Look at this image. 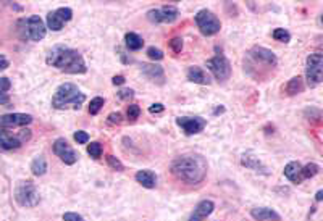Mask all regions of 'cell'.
Instances as JSON below:
<instances>
[{
	"mask_svg": "<svg viewBox=\"0 0 323 221\" xmlns=\"http://www.w3.org/2000/svg\"><path fill=\"white\" fill-rule=\"evenodd\" d=\"M173 176L186 184H201L207 176V162L197 153H188L173 160Z\"/></svg>",
	"mask_w": 323,
	"mask_h": 221,
	"instance_id": "1",
	"label": "cell"
},
{
	"mask_svg": "<svg viewBox=\"0 0 323 221\" xmlns=\"http://www.w3.org/2000/svg\"><path fill=\"white\" fill-rule=\"evenodd\" d=\"M45 61L50 66H55L68 74H84L88 71L86 61L78 50L70 49L66 45H55L49 50Z\"/></svg>",
	"mask_w": 323,
	"mask_h": 221,
	"instance_id": "2",
	"label": "cell"
},
{
	"mask_svg": "<svg viewBox=\"0 0 323 221\" xmlns=\"http://www.w3.org/2000/svg\"><path fill=\"white\" fill-rule=\"evenodd\" d=\"M86 95L79 91L78 86L73 83H63L57 87L55 95L52 99V107L57 110H63L68 105H73L76 110L81 109V105L84 104Z\"/></svg>",
	"mask_w": 323,
	"mask_h": 221,
	"instance_id": "3",
	"label": "cell"
},
{
	"mask_svg": "<svg viewBox=\"0 0 323 221\" xmlns=\"http://www.w3.org/2000/svg\"><path fill=\"white\" fill-rule=\"evenodd\" d=\"M15 199L24 208H33L40 202V195L33 181H19L15 187Z\"/></svg>",
	"mask_w": 323,
	"mask_h": 221,
	"instance_id": "4",
	"label": "cell"
},
{
	"mask_svg": "<svg viewBox=\"0 0 323 221\" xmlns=\"http://www.w3.org/2000/svg\"><path fill=\"white\" fill-rule=\"evenodd\" d=\"M19 24H23L21 28V37L23 39H29L33 42H39L45 37V33H47V26L44 24L42 18L38 17V15H33L26 19H21Z\"/></svg>",
	"mask_w": 323,
	"mask_h": 221,
	"instance_id": "5",
	"label": "cell"
},
{
	"mask_svg": "<svg viewBox=\"0 0 323 221\" xmlns=\"http://www.w3.org/2000/svg\"><path fill=\"white\" fill-rule=\"evenodd\" d=\"M305 78L307 86L317 87L323 81V55L315 52L310 54L305 60Z\"/></svg>",
	"mask_w": 323,
	"mask_h": 221,
	"instance_id": "6",
	"label": "cell"
},
{
	"mask_svg": "<svg viewBox=\"0 0 323 221\" xmlns=\"http://www.w3.org/2000/svg\"><path fill=\"white\" fill-rule=\"evenodd\" d=\"M196 24L204 36H215L220 33V29H222V23H220V19L217 18V15H213L207 8L199 10L197 12Z\"/></svg>",
	"mask_w": 323,
	"mask_h": 221,
	"instance_id": "7",
	"label": "cell"
},
{
	"mask_svg": "<svg viewBox=\"0 0 323 221\" xmlns=\"http://www.w3.org/2000/svg\"><path fill=\"white\" fill-rule=\"evenodd\" d=\"M206 66L210 71H212L215 79L220 81V83L228 81L229 76H231V63H229V60L223 54H217L213 58L207 60Z\"/></svg>",
	"mask_w": 323,
	"mask_h": 221,
	"instance_id": "8",
	"label": "cell"
},
{
	"mask_svg": "<svg viewBox=\"0 0 323 221\" xmlns=\"http://www.w3.org/2000/svg\"><path fill=\"white\" fill-rule=\"evenodd\" d=\"M178 17H179V12L176 7H173V5H163V7H160V8H152L147 12V19L155 24L175 23Z\"/></svg>",
	"mask_w": 323,
	"mask_h": 221,
	"instance_id": "9",
	"label": "cell"
},
{
	"mask_svg": "<svg viewBox=\"0 0 323 221\" xmlns=\"http://www.w3.org/2000/svg\"><path fill=\"white\" fill-rule=\"evenodd\" d=\"M176 125L181 128L186 136H194L206 129L207 121L201 116H179L176 118Z\"/></svg>",
	"mask_w": 323,
	"mask_h": 221,
	"instance_id": "10",
	"label": "cell"
},
{
	"mask_svg": "<svg viewBox=\"0 0 323 221\" xmlns=\"http://www.w3.org/2000/svg\"><path fill=\"white\" fill-rule=\"evenodd\" d=\"M54 153L57 155L65 165H75L78 162V153L75 152V148L66 142V139L60 137L54 142Z\"/></svg>",
	"mask_w": 323,
	"mask_h": 221,
	"instance_id": "11",
	"label": "cell"
},
{
	"mask_svg": "<svg viewBox=\"0 0 323 221\" xmlns=\"http://www.w3.org/2000/svg\"><path fill=\"white\" fill-rule=\"evenodd\" d=\"M29 123H33V116L28 115V113H8V115L0 116V128L2 129L28 126Z\"/></svg>",
	"mask_w": 323,
	"mask_h": 221,
	"instance_id": "12",
	"label": "cell"
},
{
	"mask_svg": "<svg viewBox=\"0 0 323 221\" xmlns=\"http://www.w3.org/2000/svg\"><path fill=\"white\" fill-rule=\"evenodd\" d=\"M139 70L141 73L146 76L149 81H152V83H155L158 86H163L167 81V76H165V71L160 65H155V63H141L139 65Z\"/></svg>",
	"mask_w": 323,
	"mask_h": 221,
	"instance_id": "13",
	"label": "cell"
},
{
	"mask_svg": "<svg viewBox=\"0 0 323 221\" xmlns=\"http://www.w3.org/2000/svg\"><path fill=\"white\" fill-rule=\"evenodd\" d=\"M249 56L255 61H262V63L268 65V66H275L278 63V58H276V55L271 52L270 49L266 47H254L252 50L249 52Z\"/></svg>",
	"mask_w": 323,
	"mask_h": 221,
	"instance_id": "14",
	"label": "cell"
},
{
	"mask_svg": "<svg viewBox=\"0 0 323 221\" xmlns=\"http://www.w3.org/2000/svg\"><path fill=\"white\" fill-rule=\"evenodd\" d=\"M215 210V203L212 202V200H201L196 208H194V212L191 213V217H189L188 221H204L207 217H210V215L213 213Z\"/></svg>",
	"mask_w": 323,
	"mask_h": 221,
	"instance_id": "15",
	"label": "cell"
},
{
	"mask_svg": "<svg viewBox=\"0 0 323 221\" xmlns=\"http://www.w3.org/2000/svg\"><path fill=\"white\" fill-rule=\"evenodd\" d=\"M23 146L21 139L18 137V134H12V132L5 131L0 128V148L2 150H15V148H19Z\"/></svg>",
	"mask_w": 323,
	"mask_h": 221,
	"instance_id": "16",
	"label": "cell"
},
{
	"mask_svg": "<svg viewBox=\"0 0 323 221\" xmlns=\"http://www.w3.org/2000/svg\"><path fill=\"white\" fill-rule=\"evenodd\" d=\"M186 78L191 81V83L201 84V86H209L210 83H212L210 76L202 68H199V66H191V68L186 71Z\"/></svg>",
	"mask_w": 323,
	"mask_h": 221,
	"instance_id": "17",
	"label": "cell"
},
{
	"mask_svg": "<svg viewBox=\"0 0 323 221\" xmlns=\"http://www.w3.org/2000/svg\"><path fill=\"white\" fill-rule=\"evenodd\" d=\"M250 217L255 221H281V217L275 210L266 208V207H257L250 210Z\"/></svg>",
	"mask_w": 323,
	"mask_h": 221,
	"instance_id": "18",
	"label": "cell"
},
{
	"mask_svg": "<svg viewBox=\"0 0 323 221\" xmlns=\"http://www.w3.org/2000/svg\"><path fill=\"white\" fill-rule=\"evenodd\" d=\"M283 173L293 184H301L304 181V176H302V165L299 162H289L288 165L285 166Z\"/></svg>",
	"mask_w": 323,
	"mask_h": 221,
	"instance_id": "19",
	"label": "cell"
},
{
	"mask_svg": "<svg viewBox=\"0 0 323 221\" xmlns=\"http://www.w3.org/2000/svg\"><path fill=\"white\" fill-rule=\"evenodd\" d=\"M136 181L146 189H153L157 186V174L151 169H141L136 173Z\"/></svg>",
	"mask_w": 323,
	"mask_h": 221,
	"instance_id": "20",
	"label": "cell"
},
{
	"mask_svg": "<svg viewBox=\"0 0 323 221\" xmlns=\"http://www.w3.org/2000/svg\"><path fill=\"white\" fill-rule=\"evenodd\" d=\"M241 163H243V166L249 168V169H254V171H262V173H266L265 171V165L262 162L259 160L257 157H254L252 153H244L243 158H241Z\"/></svg>",
	"mask_w": 323,
	"mask_h": 221,
	"instance_id": "21",
	"label": "cell"
},
{
	"mask_svg": "<svg viewBox=\"0 0 323 221\" xmlns=\"http://www.w3.org/2000/svg\"><path fill=\"white\" fill-rule=\"evenodd\" d=\"M31 173L34 176H44L47 173V160H45L44 155H38L31 162Z\"/></svg>",
	"mask_w": 323,
	"mask_h": 221,
	"instance_id": "22",
	"label": "cell"
},
{
	"mask_svg": "<svg viewBox=\"0 0 323 221\" xmlns=\"http://www.w3.org/2000/svg\"><path fill=\"white\" fill-rule=\"evenodd\" d=\"M286 94L288 95H297L301 94L302 91H304V83H302V78L301 76H294V78H291L288 81V84L285 87Z\"/></svg>",
	"mask_w": 323,
	"mask_h": 221,
	"instance_id": "23",
	"label": "cell"
},
{
	"mask_svg": "<svg viewBox=\"0 0 323 221\" xmlns=\"http://www.w3.org/2000/svg\"><path fill=\"white\" fill-rule=\"evenodd\" d=\"M125 45L130 50H141L142 45H144V40H142V37L139 34L136 33H128L125 36Z\"/></svg>",
	"mask_w": 323,
	"mask_h": 221,
	"instance_id": "24",
	"label": "cell"
},
{
	"mask_svg": "<svg viewBox=\"0 0 323 221\" xmlns=\"http://www.w3.org/2000/svg\"><path fill=\"white\" fill-rule=\"evenodd\" d=\"M63 21L58 18V15L55 12H50L47 15V28L52 29V31H61V28H63Z\"/></svg>",
	"mask_w": 323,
	"mask_h": 221,
	"instance_id": "25",
	"label": "cell"
},
{
	"mask_svg": "<svg viewBox=\"0 0 323 221\" xmlns=\"http://www.w3.org/2000/svg\"><path fill=\"white\" fill-rule=\"evenodd\" d=\"M319 171H320V166L317 165V163H307L305 166H302V176H304V179L317 176Z\"/></svg>",
	"mask_w": 323,
	"mask_h": 221,
	"instance_id": "26",
	"label": "cell"
},
{
	"mask_svg": "<svg viewBox=\"0 0 323 221\" xmlns=\"http://www.w3.org/2000/svg\"><path fill=\"white\" fill-rule=\"evenodd\" d=\"M273 39L278 40V42L288 44L289 40H291V33H289L288 29H285V28H278V29L273 31Z\"/></svg>",
	"mask_w": 323,
	"mask_h": 221,
	"instance_id": "27",
	"label": "cell"
},
{
	"mask_svg": "<svg viewBox=\"0 0 323 221\" xmlns=\"http://www.w3.org/2000/svg\"><path fill=\"white\" fill-rule=\"evenodd\" d=\"M104 104H105V100L102 99V97H94V99L91 100V105H89V113L91 115H97L100 110H102V107H104Z\"/></svg>",
	"mask_w": 323,
	"mask_h": 221,
	"instance_id": "28",
	"label": "cell"
},
{
	"mask_svg": "<svg viewBox=\"0 0 323 221\" xmlns=\"http://www.w3.org/2000/svg\"><path fill=\"white\" fill-rule=\"evenodd\" d=\"M55 13L58 15V18H60L63 23L70 21V19L73 18V10L68 8V7H60V8L55 10Z\"/></svg>",
	"mask_w": 323,
	"mask_h": 221,
	"instance_id": "29",
	"label": "cell"
},
{
	"mask_svg": "<svg viewBox=\"0 0 323 221\" xmlns=\"http://www.w3.org/2000/svg\"><path fill=\"white\" fill-rule=\"evenodd\" d=\"M88 153L92 158H100L102 155V144L100 142H91L88 146Z\"/></svg>",
	"mask_w": 323,
	"mask_h": 221,
	"instance_id": "30",
	"label": "cell"
},
{
	"mask_svg": "<svg viewBox=\"0 0 323 221\" xmlns=\"http://www.w3.org/2000/svg\"><path fill=\"white\" fill-rule=\"evenodd\" d=\"M107 165L112 169H115V171H123V169H125V165L114 155H107Z\"/></svg>",
	"mask_w": 323,
	"mask_h": 221,
	"instance_id": "31",
	"label": "cell"
},
{
	"mask_svg": "<svg viewBox=\"0 0 323 221\" xmlns=\"http://www.w3.org/2000/svg\"><path fill=\"white\" fill-rule=\"evenodd\" d=\"M147 56H149L151 60H153V61H160L165 55H163V52H162L160 49H157V47H149V49H147Z\"/></svg>",
	"mask_w": 323,
	"mask_h": 221,
	"instance_id": "32",
	"label": "cell"
},
{
	"mask_svg": "<svg viewBox=\"0 0 323 221\" xmlns=\"http://www.w3.org/2000/svg\"><path fill=\"white\" fill-rule=\"evenodd\" d=\"M126 115H128V118H130L131 121L137 120V118H139V115H141V109H139V105H136V104H131L130 107H128V111H126Z\"/></svg>",
	"mask_w": 323,
	"mask_h": 221,
	"instance_id": "33",
	"label": "cell"
},
{
	"mask_svg": "<svg viewBox=\"0 0 323 221\" xmlns=\"http://www.w3.org/2000/svg\"><path fill=\"white\" fill-rule=\"evenodd\" d=\"M170 49L175 54H181V50H183V39L181 37H173L170 40Z\"/></svg>",
	"mask_w": 323,
	"mask_h": 221,
	"instance_id": "34",
	"label": "cell"
},
{
	"mask_svg": "<svg viewBox=\"0 0 323 221\" xmlns=\"http://www.w3.org/2000/svg\"><path fill=\"white\" fill-rule=\"evenodd\" d=\"M73 137L78 144H88L89 142V134L86 131H76Z\"/></svg>",
	"mask_w": 323,
	"mask_h": 221,
	"instance_id": "35",
	"label": "cell"
},
{
	"mask_svg": "<svg viewBox=\"0 0 323 221\" xmlns=\"http://www.w3.org/2000/svg\"><path fill=\"white\" fill-rule=\"evenodd\" d=\"M118 99L120 100H130V99H133L134 97V91L133 89H121V91H118Z\"/></svg>",
	"mask_w": 323,
	"mask_h": 221,
	"instance_id": "36",
	"label": "cell"
},
{
	"mask_svg": "<svg viewBox=\"0 0 323 221\" xmlns=\"http://www.w3.org/2000/svg\"><path fill=\"white\" fill-rule=\"evenodd\" d=\"M10 87H12L10 79L3 78V76H0V94H7V92L10 91Z\"/></svg>",
	"mask_w": 323,
	"mask_h": 221,
	"instance_id": "37",
	"label": "cell"
},
{
	"mask_svg": "<svg viewBox=\"0 0 323 221\" xmlns=\"http://www.w3.org/2000/svg\"><path fill=\"white\" fill-rule=\"evenodd\" d=\"M63 221H84V218L81 217L78 213H73V212H68L63 215Z\"/></svg>",
	"mask_w": 323,
	"mask_h": 221,
	"instance_id": "38",
	"label": "cell"
},
{
	"mask_svg": "<svg viewBox=\"0 0 323 221\" xmlns=\"http://www.w3.org/2000/svg\"><path fill=\"white\" fill-rule=\"evenodd\" d=\"M121 113H110L109 115V123L112 125H121Z\"/></svg>",
	"mask_w": 323,
	"mask_h": 221,
	"instance_id": "39",
	"label": "cell"
},
{
	"mask_svg": "<svg viewBox=\"0 0 323 221\" xmlns=\"http://www.w3.org/2000/svg\"><path fill=\"white\" fill-rule=\"evenodd\" d=\"M163 109H165V107H163L162 104H153L149 107V113H162Z\"/></svg>",
	"mask_w": 323,
	"mask_h": 221,
	"instance_id": "40",
	"label": "cell"
},
{
	"mask_svg": "<svg viewBox=\"0 0 323 221\" xmlns=\"http://www.w3.org/2000/svg\"><path fill=\"white\" fill-rule=\"evenodd\" d=\"M0 105H3V107H12V102H10L8 94H0Z\"/></svg>",
	"mask_w": 323,
	"mask_h": 221,
	"instance_id": "41",
	"label": "cell"
},
{
	"mask_svg": "<svg viewBox=\"0 0 323 221\" xmlns=\"http://www.w3.org/2000/svg\"><path fill=\"white\" fill-rule=\"evenodd\" d=\"M125 76H121V74H118V76H114L112 78V83H114L115 86H121V84H125Z\"/></svg>",
	"mask_w": 323,
	"mask_h": 221,
	"instance_id": "42",
	"label": "cell"
},
{
	"mask_svg": "<svg viewBox=\"0 0 323 221\" xmlns=\"http://www.w3.org/2000/svg\"><path fill=\"white\" fill-rule=\"evenodd\" d=\"M8 65H10V63H8V60L5 58L3 55H0V70H7V68H8Z\"/></svg>",
	"mask_w": 323,
	"mask_h": 221,
	"instance_id": "43",
	"label": "cell"
},
{
	"mask_svg": "<svg viewBox=\"0 0 323 221\" xmlns=\"http://www.w3.org/2000/svg\"><path fill=\"white\" fill-rule=\"evenodd\" d=\"M322 199H323V191L320 189V191L315 194V200H317V202H322Z\"/></svg>",
	"mask_w": 323,
	"mask_h": 221,
	"instance_id": "44",
	"label": "cell"
},
{
	"mask_svg": "<svg viewBox=\"0 0 323 221\" xmlns=\"http://www.w3.org/2000/svg\"><path fill=\"white\" fill-rule=\"evenodd\" d=\"M223 111H225L223 107H218V109H215V111H213V113H215V115H218V113H223Z\"/></svg>",
	"mask_w": 323,
	"mask_h": 221,
	"instance_id": "45",
	"label": "cell"
}]
</instances>
